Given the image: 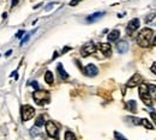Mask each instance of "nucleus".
Instances as JSON below:
<instances>
[{
  "label": "nucleus",
  "mask_w": 156,
  "mask_h": 140,
  "mask_svg": "<svg viewBox=\"0 0 156 140\" xmlns=\"http://www.w3.org/2000/svg\"><path fill=\"white\" fill-rule=\"evenodd\" d=\"M153 36H154V31L153 29H149V28H144L140 30V32L138 34V37H137V43L143 47V48H147L150 46L151 41H153Z\"/></svg>",
  "instance_id": "obj_1"
},
{
  "label": "nucleus",
  "mask_w": 156,
  "mask_h": 140,
  "mask_svg": "<svg viewBox=\"0 0 156 140\" xmlns=\"http://www.w3.org/2000/svg\"><path fill=\"white\" fill-rule=\"evenodd\" d=\"M139 97L140 100L144 102L145 105H153V98H151V95L149 94V90H148V85L142 83L139 85Z\"/></svg>",
  "instance_id": "obj_2"
},
{
  "label": "nucleus",
  "mask_w": 156,
  "mask_h": 140,
  "mask_svg": "<svg viewBox=\"0 0 156 140\" xmlns=\"http://www.w3.org/2000/svg\"><path fill=\"white\" fill-rule=\"evenodd\" d=\"M33 97L35 102L39 104V105H42L44 103H48L49 102V92L48 91H44V90H36L34 94H33Z\"/></svg>",
  "instance_id": "obj_3"
},
{
  "label": "nucleus",
  "mask_w": 156,
  "mask_h": 140,
  "mask_svg": "<svg viewBox=\"0 0 156 140\" xmlns=\"http://www.w3.org/2000/svg\"><path fill=\"white\" fill-rule=\"evenodd\" d=\"M20 115H22V120L23 121L30 120V119H33L34 115H35V109H34L31 105L25 104V105H23V107L20 108Z\"/></svg>",
  "instance_id": "obj_4"
},
{
  "label": "nucleus",
  "mask_w": 156,
  "mask_h": 140,
  "mask_svg": "<svg viewBox=\"0 0 156 140\" xmlns=\"http://www.w3.org/2000/svg\"><path fill=\"white\" fill-rule=\"evenodd\" d=\"M46 131H47V134H48L51 138L58 139L59 129H58V127H57V125H55L53 121H47V122H46Z\"/></svg>",
  "instance_id": "obj_5"
},
{
  "label": "nucleus",
  "mask_w": 156,
  "mask_h": 140,
  "mask_svg": "<svg viewBox=\"0 0 156 140\" xmlns=\"http://www.w3.org/2000/svg\"><path fill=\"white\" fill-rule=\"evenodd\" d=\"M83 72H84V74H85L87 77H96L98 73V68L94 63H89V65H87V66L84 67Z\"/></svg>",
  "instance_id": "obj_6"
},
{
  "label": "nucleus",
  "mask_w": 156,
  "mask_h": 140,
  "mask_svg": "<svg viewBox=\"0 0 156 140\" xmlns=\"http://www.w3.org/2000/svg\"><path fill=\"white\" fill-rule=\"evenodd\" d=\"M142 81H143V78H142V76L139 74V73H135L132 77H131V79L127 81V87H136L138 85H140L142 84Z\"/></svg>",
  "instance_id": "obj_7"
},
{
  "label": "nucleus",
  "mask_w": 156,
  "mask_h": 140,
  "mask_svg": "<svg viewBox=\"0 0 156 140\" xmlns=\"http://www.w3.org/2000/svg\"><path fill=\"white\" fill-rule=\"evenodd\" d=\"M80 52H82V55L83 56H88V55H90V54H93V53L96 52V46L94 43H88V44H85L82 48Z\"/></svg>",
  "instance_id": "obj_8"
},
{
  "label": "nucleus",
  "mask_w": 156,
  "mask_h": 140,
  "mask_svg": "<svg viewBox=\"0 0 156 140\" xmlns=\"http://www.w3.org/2000/svg\"><path fill=\"white\" fill-rule=\"evenodd\" d=\"M139 25H140V22L138 18H133V19H131L129 22V25H127V34H132V32H135L137 29L139 28Z\"/></svg>",
  "instance_id": "obj_9"
},
{
  "label": "nucleus",
  "mask_w": 156,
  "mask_h": 140,
  "mask_svg": "<svg viewBox=\"0 0 156 140\" xmlns=\"http://www.w3.org/2000/svg\"><path fill=\"white\" fill-rule=\"evenodd\" d=\"M98 48L102 52V54H105V56H111L112 47H111L109 43H98Z\"/></svg>",
  "instance_id": "obj_10"
},
{
  "label": "nucleus",
  "mask_w": 156,
  "mask_h": 140,
  "mask_svg": "<svg viewBox=\"0 0 156 140\" xmlns=\"http://www.w3.org/2000/svg\"><path fill=\"white\" fill-rule=\"evenodd\" d=\"M129 48H130V46H129V43H127L126 41H120L117 44V49L120 54L127 53V52H129Z\"/></svg>",
  "instance_id": "obj_11"
},
{
  "label": "nucleus",
  "mask_w": 156,
  "mask_h": 140,
  "mask_svg": "<svg viewBox=\"0 0 156 140\" xmlns=\"http://www.w3.org/2000/svg\"><path fill=\"white\" fill-rule=\"evenodd\" d=\"M119 36H120V31L115 29V30H112V31L109 32V35L107 36V39H108L109 42H114V41H117L118 39H119Z\"/></svg>",
  "instance_id": "obj_12"
},
{
  "label": "nucleus",
  "mask_w": 156,
  "mask_h": 140,
  "mask_svg": "<svg viewBox=\"0 0 156 140\" xmlns=\"http://www.w3.org/2000/svg\"><path fill=\"white\" fill-rule=\"evenodd\" d=\"M103 15H105V12H96V13H94V15L89 16V17L87 18V22H89V23L96 22L98 19H100V18H102V16H103Z\"/></svg>",
  "instance_id": "obj_13"
},
{
  "label": "nucleus",
  "mask_w": 156,
  "mask_h": 140,
  "mask_svg": "<svg viewBox=\"0 0 156 140\" xmlns=\"http://www.w3.org/2000/svg\"><path fill=\"white\" fill-rule=\"evenodd\" d=\"M58 72L61 79H67V78H69V74H67V72L64 70V66H62L61 63L58 65Z\"/></svg>",
  "instance_id": "obj_14"
},
{
  "label": "nucleus",
  "mask_w": 156,
  "mask_h": 140,
  "mask_svg": "<svg viewBox=\"0 0 156 140\" xmlns=\"http://www.w3.org/2000/svg\"><path fill=\"white\" fill-rule=\"evenodd\" d=\"M44 81H46L47 84H49V85H52V84H53V81H54V77H53V73H52L51 71H47V72L44 73Z\"/></svg>",
  "instance_id": "obj_15"
},
{
  "label": "nucleus",
  "mask_w": 156,
  "mask_h": 140,
  "mask_svg": "<svg viewBox=\"0 0 156 140\" xmlns=\"http://www.w3.org/2000/svg\"><path fill=\"white\" fill-rule=\"evenodd\" d=\"M127 108L131 113H137V103L135 101H129L127 102Z\"/></svg>",
  "instance_id": "obj_16"
},
{
  "label": "nucleus",
  "mask_w": 156,
  "mask_h": 140,
  "mask_svg": "<svg viewBox=\"0 0 156 140\" xmlns=\"http://www.w3.org/2000/svg\"><path fill=\"white\" fill-rule=\"evenodd\" d=\"M142 125H143L147 129H153V128H154L153 123H151L149 120H147V119H143V120H142Z\"/></svg>",
  "instance_id": "obj_17"
},
{
  "label": "nucleus",
  "mask_w": 156,
  "mask_h": 140,
  "mask_svg": "<svg viewBox=\"0 0 156 140\" xmlns=\"http://www.w3.org/2000/svg\"><path fill=\"white\" fill-rule=\"evenodd\" d=\"M65 140H76V135L73 134V132L67 131L65 132Z\"/></svg>",
  "instance_id": "obj_18"
},
{
  "label": "nucleus",
  "mask_w": 156,
  "mask_h": 140,
  "mask_svg": "<svg viewBox=\"0 0 156 140\" xmlns=\"http://www.w3.org/2000/svg\"><path fill=\"white\" fill-rule=\"evenodd\" d=\"M148 90H149V94H150L151 96L156 97V85H154V84L148 85Z\"/></svg>",
  "instance_id": "obj_19"
},
{
  "label": "nucleus",
  "mask_w": 156,
  "mask_h": 140,
  "mask_svg": "<svg viewBox=\"0 0 156 140\" xmlns=\"http://www.w3.org/2000/svg\"><path fill=\"white\" fill-rule=\"evenodd\" d=\"M43 125H44V118H43V115H40L39 118L36 119L35 126H36V127H41V126H43Z\"/></svg>",
  "instance_id": "obj_20"
},
{
  "label": "nucleus",
  "mask_w": 156,
  "mask_h": 140,
  "mask_svg": "<svg viewBox=\"0 0 156 140\" xmlns=\"http://www.w3.org/2000/svg\"><path fill=\"white\" fill-rule=\"evenodd\" d=\"M33 34H34V31H33V32H29V34H27V35H25V36H24V37L22 39V41H20V46L25 44V43H27V42L29 41V39H30V36H31Z\"/></svg>",
  "instance_id": "obj_21"
},
{
  "label": "nucleus",
  "mask_w": 156,
  "mask_h": 140,
  "mask_svg": "<svg viewBox=\"0 0 156 140\" xmlns=\"http://www.w3.org/2000/svg\"><path fill=\"white\" fill-rule=\"evenodd\" d=\"M114 137H115V140H127L122 134H120L119 132H114Z\"/></svg>",
  "instance_id": "obj_22"
},
{
  "label": "nucleus",
  "mask_w": 156,
  "mask_h": 140,
  "mask_svg": "<svg viewBox=\"0 0 156 140\" xmlns=\"http://www.w3.org/2000/svg\"><path fill=\"white\" fill-rule=\"evenodd\" d=\"M129 119L132 121L133 125H142V120H139V119H137V118H129Z\"/></svg>",
  "instance_id": "obj_23"
},
{
  "label": "nucleus",
  "mask_w": 156,
  "mask_h": 140,
  "mask_svg": "<svg viewBox=\"0 0 156 140\" xmlns=\"http://www.w3.org/2000/svg\"><path fill=\"white\" fill-rule=\"evenodd\" d=\"M149 113H150V116H151V119H153V121L155 122V125H156V113L154 110H151V111H149Z\"/></svg>",
  "instance_id": "obj_24"
},
{
  "label": "nucleus",
  "mask_w": 156,
  "mask_h": 140,
  "mask_svg": "<svg viewBox=\"0 0 156 140\" xmlns=\"http://www.w3.org/2000/svg\"><path fill=\"white\" fill-rule=\"evenodd\" d=\"M79 1H82V0H71L70 1V6H76Z\"/></svg>",
  "instance_id": "obj_25"
},
{
  "label": "nucleus",
  "mask_w": 156,
  "mask_h": 140,
  "mask_svg": "<svg viewBox=\"0 0 156 140\" xmlns=\"http://www.w3.org/2000/svg\"><path fill=\"white\" fill-rule=\"evenodd\" d=\"M23 35H24V31H23V30H20V31L17 32V35H16V37H17V39H20V37H22Z\"/></svg>",
  "instance_id": "obj_26"
},
{
  "label": "nucleus",
  "mask_w": 156,
  "mask_h": 140,
  "mask_svg": "<svg viewBox=\"0 0 156 140\" xmlns=\"http://www.w3.org/2000/svg\"><path fill=\"white\" fill-rule=\"evenodd\" d=\"M31 85L36 89V90H39V85H37V81H31Z\"/></svg>",
  "instance_id": "obj_27"
},
{
  "label": "nucleus",
  "mask_w": 156,
  "mask_h": 140,
  "mask_svg": "<svg viewBox=\"0 0 156 140\" xmlns=\"http://www.w3.org/2000/svg\"><path fill=\"white\" fill-rule=\"evenodd\" d=\"M151 71H153V72L156 74V62H154V63H153V66H151Z\"/></svg>",
  "instance_id": "obj_28"
},
{
  "label": "nucleus",
  "mask_w": 156,
  "mask_h": 140,
  "mask_svg": "<svg viewBox=\"0 0 156 140\" xmlns=\"http://www.w3.org/2000/svg\"><path fill=\"white\" fill-rule=\"evenodd\" d=\"M54 5H55V4H49V5H48V7H46V11H49L51 9H53V6H54Z\"/></svg>",
  "instance_id": "obj_29"
},
{
  "label": "nucleus",
  "mask_w": 156,
  "mask_h": 140,
  "mask_svg": "<svg viewBox=\"0 0 156 140\" xmlns=\"http://www.w3.org/2000/svg\"><path fill=\"white\" fill-rule=\"evenodd\" d=\"M153 18H154V15H150V17H148V18L145 19V22H147V23H149V20H151Z\"/></svg>",
  "instance_id": "obj_30"
},
{
  "label": "nucleus",
  "mask_w": 156,
  "mask_h": 140,
  "mask_svg": "<svg viewBox=\"0 0 156 140\" xmlns=\"http://www.w3.org/2000/svg\"><path fill=\"white\" fill-rule=\"evenodd\" d=\"M17 4H18V0H12V7H13V6H16Z\"/></svg>",
  "instance_id": "obj_31"
},
{
  "label": "nucleus",
  "mask_w": 156,
  "mask_h": 140,
  "mask_svg": "<svg viewBox=\"0 0 156 140\" xmlns=\"http://www.w3.org/2000/svg\"><path fill=\"white\" fill-rule=\"evenodd\" d=\"M11 53H12V50H7L5 55H6V56H10V55H11Z\"/></svg>",
  "instance_id": "obj_32"
},
{
  "label": "nucleus",
  "mask_w": 156,
  "mask_h": 140,
  "mask_svg": "<svg viewBox=\"0 0 156 140\" xmlns=\"http://www.w3.org/2000/svg\"><path fill=\"white\" fill-rule=\"evenodd\" d=\"M6 17H7V15H6V13H2V18H4V19H5V18H6Z\"/></svg>",
  "instance_id": "obj_33"
},
{
  "label": "nucleus",
  "mask_w": 156,
  "mask_h": 140,
  "mask_svg": "<svg viewBox=\"0 0 156 140\" xmlns=\"http://www.w3.org/2000/svg\"><path fill=\"white\" fill-rule=\"evenodd\" d=\"M154 46H156V36H155V39H154Z\"/></svg>",
  "instance_id": "obj_34"
}]
</instances>
